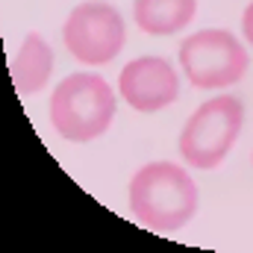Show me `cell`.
Here are the masks:
<instances>
[{"mask_svg": "<svg viewBox=\"0 0 253 253\" xmlns=\"http://www.w3.org/2000/svg\"><path fill=\"white\" fill-rule=\"evenodd\" d=\"M129 212L147 230H183L197 212V186L180 165L150 162L129 180Z\"/></svg>", "mask_w": 253, "mask_h": 253, "instance_id": "1", "label": "cell"}, {"mask_svg": "<svg viewBox=\"0 0 253 253\" xmlns=\"http://www.w3.org/2000/svg\"><path fill=\"white\" fill-rule=\"evenodd\" d=\"M115 118V94L97 74H71L50 94V121L65 141H91Z\"/></svg>", "mask_w": 253, "mask_h": 253, "instance_id": "2", "label": "cell"}, {"mask_svg": "<svg viewBox=\"0 0 253 253\" xmlns=\"http://www.w3.org/2000/svg\"><path fill=\"white\" fill-rule=\"evenodd\" d=\"M242 121L245 106L233 94H221L200 103L180 135L183 159L194 168H218L227 159L230 147L236 144Z\"/></svg>", "mask_w": 253, "mask_h": 253, "instance_id": "3", "label": "cell"}, {"mask_svg": "<svg viewBox=\"0 0 253 253\" xmlns=\"http://www.w3.org/2000/svg\"><path fill=\"white\" fill-rule=\"evenodd\" d=\"M180 62L191 85L227 88L239 83L251 65L248 50L227 30H200L180 44Z\"/></svg>", "mask_w": 253, "mask_h": 253, "instance_id": "4", "label": "cell"}, {"mask_svg": "<svg viewBox=\"0 0 253 253\" xmlns=\"http://www.w3.org/2000/svg\"><path fill=\"white\" fill-rule=\"evenodd\" d=\"M62 39L74 59L85 65H106L121 53L126 30L115 6L103 0H88L68 15Z\"/></svg>", "mask_w": 253, "mask_h": 253, "instance_id": "5", "label": "cell"}, {"mask_svg": "<svg viewBox=\"0 0 253 253\" xmlns=\"http://www.w3.org/2000/svg\"><path fill=\"white\" fill-rule=\"evenodd\" d=\"M118 91L132 109L156 112V109L171 106L180 97V77L165 59L141 56V59H132L121 71Z\"/></svg>", "mask_w": 253, "mask_h": 253, "instance_id": "6", "label": "cell"}, {"mask_svg": "<svg viewBox=\"0 0 253 253\" xmlns=\"http://www.w3.org/2000/svg\"><path fill=\"white\" fill-rule=\"evenodd\" d=\"M53 71V50L50 44L39 36L30 33L12 62V83L21 94H36L39 88H44V83L50 80Z\"/></svg>", "mask_w": 253, "mask_h": 253, "instance_id": "7", "label": "cell"}, {"mask_svg": "<svg viewBox=\"0 0 253 253\" xmlns=\"http://www.w3.org/2000/svg\"><path fill=\"white\" fill-rule=\"evenodd\" d=\"M197 12V0H135L132 18L150 36H171L191 24Z\"/></svg>", "mask_w": 253, "mask_h": 253, "instance_id": "8", "label": "cell"}, {"mask_svg": "<svg viewBox=\"0 0 253 253\" xmlns=\"http://www.w3.org/2000/svg\"><path fill=\"white\" fill-rule=\"evenodd\" d=\"M242 27H245V36H248V42H251L253 47V3L245 9V18H242Z\"/></svg>", "mask_w": 253, "mask_h": 253, "instance_id": "9", "label": "cell"}]
</instances>
